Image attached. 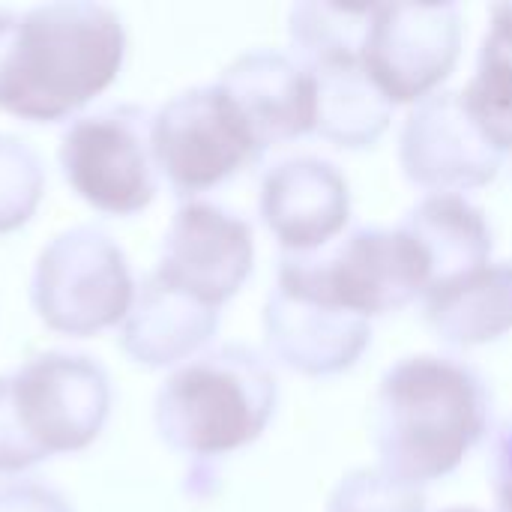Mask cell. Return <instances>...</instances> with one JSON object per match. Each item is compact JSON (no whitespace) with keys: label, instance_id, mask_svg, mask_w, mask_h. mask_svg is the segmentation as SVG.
I'll return each instance as SVG.
<instances>
[{"label":"cell","instance_id":"6da1fadb","mask_svg":"<svg viewBox=\"0 0 512 512\" xmlns=\"http://www.w3.org/2000/svg\"><path fill=\"white\" fill-rule=\"evenodd\" d=\"M126 57V27L102 3L0 9V108L57 123L111 87Z\"/></svg>","mask_w":512,"mask_h":512},{"label":"cell","instance_id":"7a4b0ae2","mask_svg":"<svg viewBox=\"0 0 512 512\" xmlns=\"http://www.w3.org/2000/svg\"><path fill=\"white\" fill-rule=\"evenodd\" d=\"M489 423L483 381L441 357H411L387 372L375 411L384 471L402 483H429L465 459Z\"/></svg>","mask_w":512,"mask_h":512},{"label":"cell","instance_id":"3957f363","mask_svg":"<svg viewBox=\"0 0 512 512\" xmlns=\"http://www.w3.org/2000/svg\"><path fill=\"white\" fill-rule=\"evenodd\" d=\"M273 408L276 381L267 363L243 345H222L165 378L153 402V423L171 450L201 459L255 441Z\"/></svg>","mask_w":512,"mask_h":512},{"label":"cell","instance_id":"277c9868","mask_svg":"<svg viewBox=\"0 0 512 512\" xmlns=\"http://www.w3.org/2000/svg\"><path fill=\"white\" fill-rule=\"evenodd\" d=\"M279 285L369 318L402 309L426 294L432 285V261L405 228H360L333 255H285Z\"/></svg>","mask_w":512,"mask_h":512},{"label":"cell","instance_id":"5b68a950","mask_svg":"<svg viewBox=\"0 0 512 512\" xmlns=\"http://www.w3.org/2000/svg\"><path fill=\"white\" fill-rule=\"evenodd\" d=\"M135 282L123 249L93 225L57 234L36 258L30 303L45 327L66 336H93L123 324Z\"/></svg>","mask_w":512,"mask_h":512},{"label":"cell","instance_id":"8992f818","mask_svg":"<svg viewBox=\"0 0 512 512\" xmlns=\"http://www.w3.org/2000/svg\"><path fill=\"white\" fill-rule=\"evenodd\" d=\"M15 429L36 462L90 447L111 411V381L84 354L48 351L6 375Z\"/></svg>","mask_w":512,"mask_h":512},{"label":"cell","instance_id":"52a82bcc","mask_svg":"<svg viewBox=\"0 0 512 512\" xmlns=\"http://www.w3.org/2000/svg\"><path fill=\"white\" fill-rule=\"evenodd\" d=\"M150 123L141 105H111L63 129L57 147L63 177L93 210L132 216L156 198L159 168Z\"/></svg>","mask_w":512,"mask_h":512},{"label":"cell","instance_id":"ba28073f","mask_svg":"<svg viewBox=\"0 0 512 512\" xmlns=\"http://www.w3.org/2000/svg\"><path fill=\"white\" fill-rule=\"evenodd\" d=\"M150 144L159 177L177 195L219 186L261 156L252 129L219 84L192 87L168 99L153 114Z\"/></svg>","mask_w":512,"mask_h":512},{"label":"cell","instance_id":"9c48e42d","mask_svg":"<svg viewBox=\"0 0 512 512\" xmlns=\"http://www.w3.org/2000/svg\"><path fill=\"white\" fill-rule=\"evenodd\" d=\"M459 45L456 6H375L363 66L393 105L414 102L450 75Z\"/></svg>","mask_w":512,"mask_h":512},{"label":"cell","instance_id":"30bf717a","mask_svg":"<svg viewBox=\"0 0 512 512\" xmlns=\"http://www.w3.org/2000/svg\"><path fill=\"white\" fill-rule=\"evenodd\" d=\"M252 255V228L243 219L216 204L189 201L174 213L153 273L192 300L219 309L252 273Z\"/></svg>","mask_w":512,"mask_h":512},{"label":"cell","instance_id":"8fae6325","mask_svg":"<svg viewBox=\"0 0 512 512\" xmlns=\"http://www.w3.org/2000/svg\"><path fill=\"white\" fill-rule=\"evenodd\" d=\"M402 162L411 180L456 195L459 189L483 186L498 174L501 153L486 144L459 93L423 99L402 135Z\"/></svg>","mask_w":512,"mask_h":512},{"label":"cell","instance_id":"7c38bea8","mask_svg":"<svg viewBox=\"0 0 512 512\" xmlns=\"http://www.w3.org/2000/svg\"><path fill=\"white\" fill-rule=\"evenodd\" d=\"M267 345L291 369L330 375L348 369L369 342V324L339 306L276 282L267 312Z\"/></svg>","mask_w":512,"mask_h":512},{"label":"cell","instance_id":"4fadbf2b","mask_svg":"<svg viewBox=\"0 0 512 512\" xmlns=\"http://www.w3.org/2000/svg\"><path fill=\"white\" fill-rule=\"evenodd\" d=\"M216 84L243 114L261 153L315 129V78L279 51L237 57Z\"/></svg>","mask_w":512,"mask_h":512},{"label":"cell","instance_id":"5bb4252c","mask_svg":"<svg viewBox=\"0 0 512 512\" xmlns=\"http://www.w3.org/2000/svg\"><path fill=\"white\" fill-rule=\"evenodd\" d=\"M261 213L285 255H309L345 228L348 186L342 174L321 159H291L267 174Z\"/></svg>","mask_w":512,"mask_h":512},{"label":"cell","instance_id":"9a60e30c","mask_svg":"<svg viewBox=\"0 0 512 512\" xmlns=\"http://www.w3.org/2000/svg\"><path fill=\"white\" fill-rule=\"evenodd\" d=\"M219 327V309L165 285L156 273L135 285V300L120 324L123 354L150 369L174 366L204 348Z\"/></svg>","mask_w":512,"mask_h":512},{"label":"cell","instance_id":"2e32d148","mask_svg":"<svg viewBox=\"0 0 512 512\" xmlns=\"http://www.w3.org/2000/svg\"><path fill=\"white\" fill-rule=\"evenodd\" d=\"M315 78V129L342 144H372L390 120L393 102L381 93L363 66V57H324L309 66Z\"/></svg>","mask_w":512,"mask_h":512},{"label":"cell","instance_id":"e0dca14e","mask_svg":"<svg viewBox=\"0 0 512 512\" xmlns=\"http://www.w3.org/2000/svg\"><path fill=\"white\" fill-rule=\"evenodd\" d=\"M426 318L453 345L498 339L512 327V264H486L429 288Z\"/></svg>","mask_w":512,"mask_h":512},{"label":"cell","instance_id":"ac0fdd59","mask_svg":"<svg viewBox=\"0 0 512 512\" xmlns=\"http://www.w3.org/2000/svg\"><path fill=\"white\" fill-rule=\"evenodd\" d=\"M432 261V285L465 276L486 267L492 252V237L486 219L462 195H432L426 198L402 225Z\"/></svg>","mask_w":512,"mask_h":512},{"label":"cell","instance_id":"d6986e66","mask_svg":"<svg viewBox=\"0 0 512 512\" xmlns=\"http://www.w3.org/2000/svg\"><path fill=\"white\" fill-rule=\"evenodd\" d=\"M459 96L486 144L498 153L512 150V60L483 54L477 75Z\"/></svg>","mask_w":512,"mask_h":512},{"label":"cell","instance_id":"ffe728a7","mask_svg":"<svg viewBox=\"0 0 512 512\" xmlns=\"http://www.w3.org/2000/svg\"><path fill=\"white\" fill-rule=\"evenodd\" d=\"M45 192V165L18 135L0 132V234L30 222Z\"/></svg>","mask_w":512,"mask_h":512},{"label":"cell","instance_id":"44dd1931","mask_svg":"<svg viewBox=\"0 0 512 512\" xmlns=\"http://www.w3.org/2000/svg\"><path fill=\"white\" fill-rule=\"evenodd\" d=\"M330 512H426L417 486L387 471H357L336 489Z\"/></svg>","mask_w":512,"mask_h":512},{"label":"cell","instance_id":"7402d4cb","mask_svg":"<svg viewBox=\"0 0 512 512\" xmlns=\"http://www.w3.org/2000/svg\"><path fill=\"white\" fill-rule=\"evenodd\" d=\"M0 512H72L66 498L36 480H12L0 486Z\"/></svg>","mask_w":512,"mask_h":512},{"label":"cell","instance_id":"603a6c76","mask_svg":"<svg viewBox=\"0 0 512 512\" xmlns=\"http://www.w3.org/2000/svg\"><path fill=\"white\" fill-rule=\"evenodd\" d=\"M492 486L498 495L501 512H512V423H507L492 450Z\"/></svg>","mask_w":512,"mask_h":512},{"label":"cell","instance_id":"cb8c5ba5","mask_svg":"<svg viewBox=\"0 0 512 512\" xmlns=\"http://www.w3.org/2000/svg\"><path fill=\"white\" fill-rule=\"evenodd\" d=\"M483 54H495V57L512 60V6H495L492 33L486 36Z\"/></svg>","mask_w":512,"mask_h":512},{"label":"cell","instance_id":"d4e9b609","mask_svg":"<svg viewBox=\"0 0 512 512\" xmlns=\"http://www.w3.org/2000/svg\"><path fill=\"white\" fill-rule=\"evenodd\" d=\"M447 512H477V510H465V507H456V510H447Z\"/></svg>","mask_w":512,"mask_h":512}]
</instances>
